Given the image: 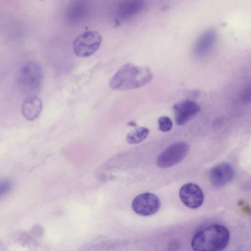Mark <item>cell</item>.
Returning <instances> with one entry per match:
<instances>
[{
	"instance_id": "1",
	"label": "cell",
	"mask_w": 251,
	"mask_h": 251,
	"mask_svg": "<svg viewBox=\"0 0 251 251\" xmlns=\"http://www.w3.org/2000/svg\"><path fill=\"white\" fill-rule=\"evenodd\" d=\"M152 78L153 74L149 68L127 63L111 77L109 85L115 90H129L147 85Z\"/></svg>"
},
{
	"instance_id": "2",
	"label": "cell",
	"mask_w": 251,
	"mask_h": 251,
	"mask_svg": "<svg viewBox=\"0 0 251 251\" xmlns=\"http://www.w3.org/2000/svg\"><path fill=\"white\" fill-rule=\"evenodd\" d=\"M229 240L228 230L224 226L214 225L198 232L193 237L194 251H222Z\"/></svg>"
},
{
	"instance_id": "3",
	"label": "cell",
	"mask_w": 251,
	"mask_h": 251,
	"mask_svg": "<svg viewBox=\"0 0 251 251\" xmlns=\"http://www.w3.org/2000/svg\"><path fill=\"white\" fill-rule=\"evenodd\" d=\"M43 81V71L40 64L33 61L25 63L22 67L18 78L21 91L29 96L36 95Z\"/></svg>"
},
{
	"instance_id": "4",
	"label": "cell",
	"mask_w": 251,
	"mask_h": 251,
	"mask_svg": "<svg viewBox=\"0 0 251 251\" xmlns=\"http://www.w3.org/2000/svg\"><path fill=\"white\" fill-rule=\"evenodd\" d=\"M101 41V36L98 31H85L75 39L73 45L74 52L79 57H89L98 50Z\"/></svg>"
},
{
	"instance_id": "5",
	"label": "cell",
	"mask_w": 251,
	"mask_h": 251,
	"mask_svg": "<svg viewBox=\"0 0 251 251\" xmlns=\"http://www.w3.org/2000/svg\"><path fill=\"white\" fill-rule=\"evenodd\" d=\"M189 150V145L185 142L174 143L159 155L157 158V165L161 168L174 166L185 158Z\"/></svg>"
},
{
	"instance_id": "6",
	"label": "cell",
	"mask_w": 251,
	"mask_h": 251,
	"mask_svg": "<svg viewBox=\"0 0 251 251\" xmlns=\"http://www.w3.org/2000/svg\"><path fill=\"white\" fill-rule=\"evenodd\" d=\"M160 206V201L155 194L146 192L137 196L133 200L131 207L137 214L149 216L156 213Z\"/></svg>"
},
{
	"instance_id": "7",
	"label": "cell",
	"mask_w": 251,
	"mask_h": 251,
	"mask_svg": "<svg viewBox=\"0 0 251 251\" xmlns=\"http://www.w3.org/2000/svg\"><path fill=\"white\" fill-rule=\"evenodd\" d=\"M179 196L183 203L191 209L200 207L204 201V194L200 187L193 183L182 185L179 191Z\"/></svg>"
},
{
	"instance_id": "8",
	"label": "cell",
	"mask_w": 251,
	"mask_h": 251,
	"mask_svg": "<svg viewBox=\"0 0 251 251\" xmlns=\"http://www.w3.org/2000/svg\"><path fill=\"white\" fill-rule=\"evenodd\" d=\"M176 123L182 126L193 118L201 110L195 101L185 100L176 103L173 107Z\"/></svg>"
},
{
	"instance_id": "9",
	"label": "cell",
	"mask_w": 251,
	"mask_h": 251,
	"mask_svg": "<svg viewBox=\"0 0 251 251\" xmlns=\"http://www.w3.org/2000/svg\"><path fill=\"white\" fill-rule=\"evenodd\" d=\"M234 174V170L229 164L220 163L211 170L209 173L210 181L214 186L222 187L232 180Z\"/></svg>"
},
{
	"instance_id": "10",
	"label": "cell",
	"mask_w": 251,
	"mask_h": 251,
	"mask_svg": "<svg viewBox=\"0 0 251 251\" xmlns=\"http://www.w3.org/2000/svg\"><path fill=\"white\" fill-rule=\"evenodd\" d=\"M217 38V33L214 30L209 29L203 32L194 46L195 56L197 58H202L208 54L214 48Z\"/></svg>"
},
{
	"instance_id": "11",
	"label": "cell",
	"mask_w": 251,
	"mask_h": 251,
	"mask_svg": "<svg viewBox=\"0 0 251 251\" xmlns=\"http://www.w3.org/2000/svg\"><path fill=\"white\" fill-rule=\"evenodd\" d=\"M145 2L141 0H126L121 2L117 7V15L120 20L132 19L144 8Z\"/></svg>"
},
{
	"instance_id": "12",
	"label": "cell",
	"mask_w": 251,
	"mask_h": 251,
	"mask_svg": "<svg viewBox=\"0 0 251 251\" xmlns=\"http://www.w3.org/2000/svg\"><path fill=\"white\" fill-rule=\"evenodd\" d=\"M89 6L86 1H73L68 6L66 11V19L70 24L81 22L87 15Z\"/></svg>"
},
{
	"instance_id": "13",
	"label": "cell",
	"mask_w": 251,
	"mask_h": 251,
	"mask_svg": "<svg viewBox=\"0 0 251 251\" xmlns=\"http://www.w3.org/2000/svg\"><path fill=\"white\" fill-rule=\"evenodd\" d=\"M42 102L36 95L27 96L24 100L21 111L23 116L27 120L36 119L42 110Z\"/></svg>"
},
{
	"instance_id": "14",
	"label": "cell",
	"mask_w": 251,
	"mask_h": 251,
	"mask_svg": "<svg viewBox=\"0 0 251 251\" xmlns=\"http://www.w3.org/2000/svg\"><path fill=\"white\" fill-rule=\"evenodd\" d=\"M149 133L150 130L146 127L136 128L127 134L126 140L130 144H139L148 137Z\"/></svg>"
},
{
	"instance_id": "15",
	"label": "cell",
	"mask_w": 251,
	"mask_h": 251,
	"mask_svg": "<svg viewBox=\"0 0 251 251\" xmlns=\"http://www.w3.org/2000/svg\"><path fill=\"white\" fill-rule=\"evenodd\" d=\"M159 128L163 132L169 131L173 127L171 119L165 116L160 117L158 120Z\"/></svg>"
},
{
	"instance_id": "16",
	"label": "cell",
	"mask_w": 251,
	"mask_h": 251,
	"mask_svg": "<svg viewBox=\"0 0 251 251\" xmlns=\"http://www.w3.org/2000/svg\"><path fill=\"white\" fill-rule=\"evenodd\" d=\"M12 183L8 179H0V197L7 193L12 188Z\"/></svg>"
},
{
	"instance_id": "17",
	"label": "cell",
	"mask_w": 251,
	"mask_h": 251,
	"mask_svg": "<svg viewBox=\"0 0 251 251\" xmlns=\"http://www.w3.org/2000/svg\"><path fill=\"white\" fill-rule=\"evenodd\" d=\"M241 99L242 101L248 103L250 102L251 100V86L249 85L243 91L241 95Z\"/></svg>"
},
{
	"instance_id": "18",
	"label": "cell",
	"mask_w": 251,
	"mask_h": 251,
	"mask_svg": "<svg viewBox=\"0 0 251 251\" xmlns=\"http://www.w3.org/2000/svg\"><path fill=\"white\" fill-rule=\"evenodd\" d=\"M128 125L132 126H136V124L133 122H130L129 123H128Z\"/></svg>"
}]
</instances>
